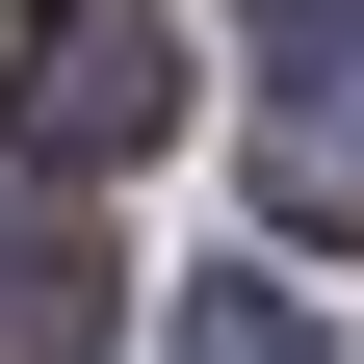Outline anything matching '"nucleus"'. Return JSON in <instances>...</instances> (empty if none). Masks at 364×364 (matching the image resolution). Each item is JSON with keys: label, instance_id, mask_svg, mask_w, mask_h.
Returning <instances> with one entry per match:
<instances>
[{"label": "nucleus", "instance_id": "1", "mask_svg": "<svg viewBox=\"0 0 364 364\" xmlns=\"http://www.w3.org/2000/svg\"><path fill=\"white\" fill-rule=\"evenodd\" d=\"M0 105H26V156H53V182H130V156L182 130V26H156V0H53Z\"/></svg>", "mask_w": 364, "mask_h": 364}, {"label": "nucleus", "instance_id": "2", "mask_svg": "<svg viewBox=\"0 0 364 364\" xmlns=\"http://www.w3.org/2000/svg\"><path fill=\"white\" fill-rule=\"evenodd\" d=\"M105 338H130L105 235H78V208H26V235H0V364H105Z\"/></svg>", "mask_w": 364, "mask_h": 364}, {"label": "nucleus", "instance_id": "3", "mask_svg": "<svg viewBox=\"0 0 364 364\" xmlns=\"http://www.w3.org/2000/svg\"><path fill=\"white\" fill-rule=\"evenodd\" d=\"M260 208H287V235H338V208H364V78H312V105L260 130Z\"/></svg>", "mask_w": 364, "mask_h": 364}, {"label": "nucleus", "instance_id": "4", "mask_svg": "<svg viewBox=\"0 0 364 364\" xmlns=\"http://www.w3.org/2000/svg\"><path fill=\"white\" fill-rule=\"evenodd\" d=\"M182 364H338V338H312V312H287V287L235 260V287H182Z\"/></svg>", "mask_w": 364, "mask_h": 364}, {"label": "nucleus", "instance_id": "5", "mask_svg": "<svg viewBox=\"0 0 364 364\" xmlns=\"http://www.w3.org/2000/svg\"><path fill=\"white\" fill-rule=\"evenodd\" d=\"M235 26H287V53H364V0H235Z\"/></svg>", "mask_w": 364, "mask_h": 364}]
</instances>
